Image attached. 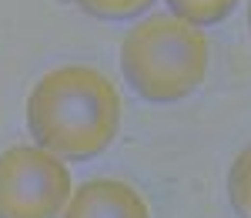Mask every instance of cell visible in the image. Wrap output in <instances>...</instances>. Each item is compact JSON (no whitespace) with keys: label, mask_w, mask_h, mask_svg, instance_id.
<instances>
[{"label":"cell","mask_w":251,"mask_h":218,"mask_svg":"<svg viewBox=\"0 0 251 218\" xmlns=\"http://www.w3.org/2000/svg\"><path fill=\"white\" fill-rule=\"evenodd\" d=\"M27 128L44 151L64 161H91L117 138L121 94L91 64L54 67L27 98Z\"/></svg>","instance_id":"obj_1"},{"label":"cell","mask_w":251,"mask_h":218,"mask_svg":"<svg viewBox=\"0 0 251 218\" xmlns=\"http://www.w3.org/2000/svg\"><path fill=\"white\" fill-rule=\"evenodd\" d=\"M121 71L144 101H181L208 78V37L177 14H148L121 44Z\"/></svg>","instance_id":"obj_2"},{"label":"cell","mask_w":251,"mask_h":218,"mask_svg":"<svg viewBox=\"0 0 251 218\" xmlns=\"http://www.w3.org/2000/svg\"><path fill=\"white\" fill-rule=\"evenodd\" d=\"M74 185L64 158L14 144L0 155V218H60Z\"/></svg>","instance_id":"obj_3"},{"label":"cell","mask_w":251,"mask_h":218,"mask_svg":"<svg viewBox=\"0 0 251 218\" xmlns=\"http://www.w3.org/2000/svg\"><path fill=\"white\" fill-rule=\"evenodd\" d=\"M60 218H151L134 185L117 178H91L71 191Z\"/></svg>","instance_id":"obj_4"},{"label":"cell","mask_w":251,"mask_h":218,"mask_svg":"<svg viewBox=\"0 0 251 218\" xmlns=\"http://www.w3.org/2000/svg\"><path fill=\"white\" fill-rule=\"evenodd\" d=\"M171 10L177 17L191 20L194 27H208V24H218L238 7V0H168Z\"/></svg>","instance_id":"obj_5"},{"label":"cell","mask_w":251,"mask_h":218,"mask_svg":"<svg viewBox=\"0 0 251 218\" xmlns=\"http://www.w3.org/2000/svg\"><path fill=\"white\" fill-rule=\"evenodd\" d=\"M228 198L241 218H251V144L234 158L228 171Z\"/></svg>","instance_id":"obj_6"},{"label":"cell","mask_w":251,"mask_h":218,"mask_svg":"<svg viewBox=\"0 0 251 218\" xmlns=\"http://www.w3.org/2000/svg\"><path fill=\"white\" fill-rule=\"evenodd\" d=\"M74 3L100 20H131L137 14H144L154 0H74Z\"/></svg>","instance_id":"obj_7"},{"label":"cell","mask_w":251,"mask_h":218,"mask_svg":"<svg viewBox=\"0 0 251 218\" xmlns=\"http://www.w3.org/2000/svg\"><path fill=\"white\" fill-rule=\"evenodd\" d=\"M248 24H251V3H248Z\"/></svg>","instance_id":"obj_8"}]
</instances>
